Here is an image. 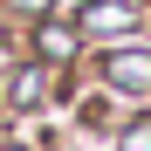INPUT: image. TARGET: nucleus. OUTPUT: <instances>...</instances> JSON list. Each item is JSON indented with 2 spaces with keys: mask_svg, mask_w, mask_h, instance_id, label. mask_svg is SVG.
Listing matches in <instances>:
<instances>
[{
  "mask_svg": "<svg viewBox=\"0 0 151 151\" xmlns=\"http://www.w3.org/2000/svg\"><path fill=\"white\" fill-rule=\"evenodd\" d=\"M14 7H21V14H41V7H48V0H14Z\"/></svg>",
  "mask_w": 151,
  "mask_h": 151,
  "instance_id": "423d86ee",
  "label": "nucleus"
},
{
  "mask_svg": "<svg viewBox=\"0 0 151 151\" xmlns=\"http://www.w3.org/2000/svg\"><path fill=\"white\" fill-rule=\"evenodd\" d=\"M41 83H48V76H41V69H21V76H14V83H7V96H14V103H21V110H28V103H35V96H41Z\"/></svg>",
  "mask_w": 151,
  "mask_h": 151,
  "instance_id": "20e7f679",
  "label": "nucleus"
},
{
  "mask_svg": "<svg viewBox=\"0 0 151 151\" xmlns=\"http://www.w3.org/2000/svg\"><path fill=\"white\" fill-rule=\"evenodd\" d=\"M35 48H41L48 62H69V48H76V35H69V28H41V35H35Z\"/></svg>",
  "mask_w": 151,
  "mask_h": 151,
  "instance_id": "7ed1b4c3",
  "label": "nucleus"
},
{
  "mask_svg": "<svg viewBox=\"0 0 151 151\" xmlns=\"http://www.w3.org/2000/svg\"><path fill=\"white\" fill-rule=\"evenodd\" d=\"M110 83H124V89H151V55H144V48L110 55Z\"/></svg>",
  "mask_w": 151,
  "mask_h": 151,
  "instance_id": "f257e3e1",
  "label": "nucleus"
},
{
  "mask_svg": "<svg viewBox=\"0 0 151 151\" xmlns=\"http://www.w3.org/2000/svg\"><path fill=\"white\" fill-rule=\"evenodd\" d=\"M124 151H151V124H137V131L124 137Z\"/></svg>",
  "mask_w": 151,
  "mask_h": 151,
  "instance_id": "39448f33",
  "label": "nucleus"
},
{
  "mask_svg": "<svg viewBox=\"0 0 151 151\" xmlns=\"http://www.w3.org/2000/svg\"><path fill=\"white\" fill-rule=\"evenodd\" d=\"M83 21H89V28H131V7H124V0H96Z\"/></svg>",
  "mask_w": 151,
  "mask_h": 151,
  "instance_id": "f03ea898",
  "label": "nucleus"
}]
</instances>
